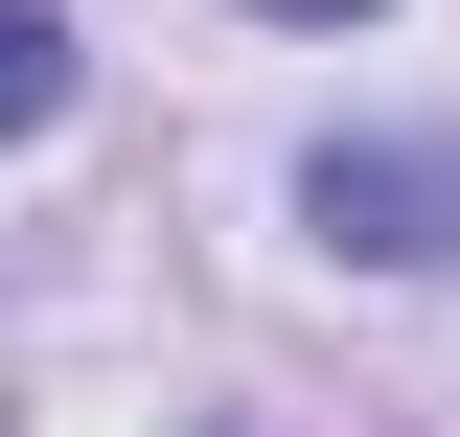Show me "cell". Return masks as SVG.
Returning a JSON list of instances; mask_svg holds the SVG:
<instances>
[{
  "instance_id": "1",
  "label": "cell",
  "mask_w": 460,
  "mask_h": 437,
  "mask_svg": "<svg viewBox=\"0 0 460 437\" xmlns=\"http://www.w3.org/2000/svg\"><path fill=\"white\" fill-rule=\"evenodd\" d=\"M299 208H323V254L414 276V254H460V138H323V162H299Z\"/></svg>"
},
{
  "instance_id": "2",
  "label": "cell",
  "mask_w": 460,
  "mask_h": 437,
  "mask_svg": "<svg viewBox=\"0 0 460 437\" xmlns=\"http://www.w3.org/2000/svg\"><path fill=\"white\" fill-rule=\"evenodd\" d=\"M47 115H69V23H47V0H0V138H47Z\"/></svg>"
},
{
  "instance_id": "3",
  "label": "cell",
  "mask_w": 460,
  "mask_h": 437,
  "mask_svg": "<svg viewBox=\"0 0 460 437\" xmlns=\"http://www.w3.org/2000/svg\"><path fill=\"white\" fill-rule=\"evenodd\" d=\"M277 23H368V0H277Z\"/></svg>"
}]
</instances>
